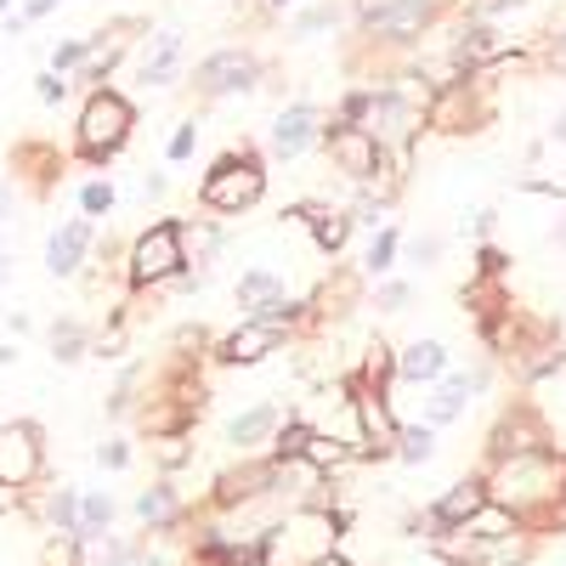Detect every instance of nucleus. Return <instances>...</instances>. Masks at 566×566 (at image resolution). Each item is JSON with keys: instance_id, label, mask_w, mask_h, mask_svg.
I'll return each mask as SVG.
<instances>
[{"instance_id": "5", "label": "nucleus", "mask_w": 566, "mask_h": 566, "mask_svg": "<svg viewBox=\"0 0 566 566\" xmlns=\"http://www.w3.org/2000/svg\"><path fill=\"white\" fill-rule=\"evenodd\" d=\"M335 527L340 522L328 510H295V515H283V527L266 533L261 560H272V566H312L317 555L335 549Z\"/></svg>"}, {"instance_id": "3", "label": "nucleus", "mask_w": 566, "mask_h": 566, "mask_svg": "<svg viewBox=\"0 0 566 566\" xmlns=\"http://www.w3.org/2000/svg\"><path fill=\"white\" fill-rule=\"evenodd\" d=\"M130 130H136L130 97H119V91H108V85H91L85 108H80V125H74V154L91 159V165H103L130 142Z\"/></svg>"}, {"instance_id": "18", "label": "nucleus", "mask_w": 566, "mask_h": 566, "mask_svg": "<svg viewBox=\"0 0 566 566\" xmlns=\"http://www.w3.org/2000/svg\"><path fill=\"white\" fill-rule=\"evenodd\" d=\"M482 504H488V488H482V482H459V488H448V493L431 504V515H424V522L442 527V533H459Z\"/></svg>"}, {"instance_id": "39", "label": "nucleus", "mask_w": 566, "mask_h": 566, "mask_svg": "<svg viewBox=\"0 0 566 566\" xmlns=\"http://www.w3.org/2000/svg\"><path fill=\"white\" fill-rule=\"evenodd\" d=\"M80 57H85V34L57 45V52H52V69H57V74H74V69H80Z\"/></svg>"}, {"instance_id": "45", "label": "nucleus", "mask_w": 566, "mask_h": 566, "mask_svg": "<svg viewBox=\"0 0 566 566\" xmlns=\"http://www.w3.org/2000/svg\"><path fill=\"white\" fill-rule=\"evenodd\" d=\"M125 459H130V448H125V442H108V448H103V464H108V470H119Z\"/></svg>"}, {"instance_id": "6", "label": "nucleus", "mask_w": 566, "mask_h": 566, "mask_svg": "<svg viewBox=\"0 0 566 566\" xmlns=\"http://www.w3.org/2000/svg\"><path fill=\"white\" fill-rule=\"evenodd\" d=\"M187 272V255H181V221H154L136 232L130 244V261H125V277L136 290H159V283H176Z\"/></svg>"}, {"instance_id": "46", "label": "nucleus", "mask_w": 566, "mask_h": 566, "mask_svg": "<svg viewBox=\"0 0 566 566\" xmlns=\"http://www.w3.org/2000/svg\"><path fill=\"white\" fill-rule=\"evenodd\" d=\"M142 199H165V176H148V181H142Z\"/></svg>"}, {"instance_id": "52", "label": "nucleus", "mask_w": 566, "mask_h": 566, "mask_svg": "<svg viewBox=\"0 0 566 566\" xmlns=\"http://www.w3.org/2000/svg\"><path fill=\"white\" fill-rule=\"evenodd\" d=\"M0 283H7V255H0Z\"/></svg>"}, {"instance_id": "30", "label": "nucleus", "mask_w": 566, "mask_h": 566, "mask_svg": "<svg viewBox=\"0 0 566 566\" xmlns=\"http://www.w3.org/2000/svg\"><path fill=\"white\" fill-rule=\"evenodd\" d=\"M136 515H142L148 527L176 522V493H170V488H148V493H136Z\"/></svg>"}, {"instance_id": "1", "label": "nucleus", "mask_w": 566, "mask_h": 566, "mask_svg": "<svg viewBox=\"0 0 566 566\" xmlns=\"http://www.w3.org/2000/svg\"><path fill=\"white\" fill-rule=\"evenodd\" d=\"M560 482H566V470H560L549 453L527 448V453H504V459H499L493 482H488V499L504 504L510 515H538V510H549V504L566 493Z\"/></svg>"}, {"instance_id": "50", "label": "nucleus", "mask_w": 566, "mask_h": 566, "mask_svg": "<svg viewBox=\"0 0 566 566\" xmlns=\"http://www.w3.org/2000/svg\"><path fill=\"white\" fill-rule=\"evenodd\" d=\"M555 244H560V250H566V221H560V227H555Z\"/></svg>"}, {"instance_id": "51", "label": "nucleus", "mask_w": 566, "mask_h": 566, "mask_svg": "<svg viewBox=\"0 0 566 566\" xmlns=\"http://www.w3.org/2000/svg\"><path fill=\"white\" fill-rule=\"evenodd\" d=\"M266 7H295V0H266Z\"/></svg>"}, {"instance_id": "23", "label": "nucleus", "mask_w": 566, "mask_h": 566, "mask_svg": "<svg viewBox=\"0 0 566 566\" xmlns=\"http://www.w3.org/2000/svg\"><path fill=\"white\" fill-rule=\"evenodd\" d=\"M277 301H283V277H277V272L255 266V272H244V277H239V306H250V317L272 312Z\"/></svg>"}, {"instance_id": "34", "label": "nucleus", "mask_w": 566, "mask_h": 566, "mask_svg": "<svg viewBox=\"0 0 566 566\" xmlns=\"http://www.w3.org/2000/svg\"><path fill=\"white\" fill-rule=\"evenodd\" d=\"M154 459H159L165 470H176V464L193 459V442H187L181 431H159V437H154Z\"/></svg>"}, {"instance_id": "16", "label": "nucleus", "mask_w": 566, "mask_h": 566, "mask_svg": "<svg viewBox=\"0 0 566 566\" xmlns=\"http://www.w3.org/2000/svg\"><path fill=\"white\" fill-rule=\"evenodd\" d=\"M277 340H283V328L272 323V317H244L232 335L221 340V363H232V368H250V363H261L266 352H277Z\"/></svg>"}, {"instance_id": "49", "label": "nucleus", "mask_w": 566, "mask_h": 566, "mask_svg": "<svg viewBox=\"0 0 566 566\" xmlns=\"http://www.w3.org/2000/svg\"><path fill=\"white\" fill-rule=\"evenodd\" d=\"M555 142H560V148H566V114L555 119Z\"/></svg>"}, {"instance_id": "32", "label": "nucleus", "mask_w": 566, "mask_h": 566, "mask_svg": "<svg viewBox=\"0 0 566 566\" xmlns=\"http://www.w3.org/2000/svg\"><path fill=\"white\" fill-rule=\"evenodd\" d=\"M431 448H437L431 424H402V431H397V453H402L408 464H424V459H431Z\"/></svg>"}, {"instance_id": "11", "label": "nucleus", "mask_w": 566, "mask_h": 566, "mask_svg": "<svg viewBox=\"0 0 566 566\" xmlns=\"http://www.w3.org/2000/svg\"><path fill=\"white\" fill-rule=\"evenodd\" d=\"M136 29H142V23L119 18V23H108V29H97V34H85V57H80L74 80H85V85H103V80H108V74L119 69V57L130 52Z\"/></svg>"}, {"instance_id": "10", "label": "nucleus", "mask_w": 566, "mask_h": 566, "mask_svg": "<svg viewBox=\"0 0 566 566\" xmlns=\"http://www.w3.org/2000/svg\"><path fill=\"white\" fill-rule=\"evenodd\" d=\"M510 52H515V40H510L493 18L464 23V29L453 34V45H448V57H453V69H459V74H470V69H488V63H504Z\"/></svg>"}, {"instance_id": "19", "label": "nucleus", "mask_w": 566, "mask_h": 566, "mask_svg": "<svg viewBox=\"0 0 566 566\" xmlns=\"http://www.w3.org/2000/svg\"><path fill=\"white\" fill-rule=\"evenodd\" d=\"M442 368H448V346L442 340H413V346L397 352V380H408V386L442 380Z\"/></svg>"}, {"instance_id": "17", "label": "nucleus", "mask_w": 566, "mask_h": 566, "mask_svg": "<svg viewBox=\"0 0 566 566\" xmlns=\"http://www.w3.org/2000/svg\"><path fill=\"white\" fill-rule=\"evenodd\" d=\"M295 216L306 221L312 244H317L323 255H340V250H346V239H352V210H340V205H301Z\"/></svg>"}, {"instance_id": "21", "label": "nucleus", "mask_w": 566, "mask_h": 566, "mask_svg": "<svg viewBox=\"0 0 566 566\" xmlns=\"http://www.w3.org/2000/svg\"><path fill=\"white\" fill-rule=\"evenodd\" d=\"M482 386H488V374H482V368H476V374H453V380H448V386L431 397V424H448V419H459V413H464V402L476 397Z\"/></svg>"}, {"instance_id": "27", "label": "nucleus", "mask_w": 566, "mask_h": 566, "mask_svg": "<svg viewBox=\"0 0 566 566\" xmlns=\"http://www.w3.org/2000/svg\"><path fill=\"white\" fill-rule=\"evenodd\" d=\"M397 227H380V232H374V244H368V255H363V272L368 277H386L391 266H397Z\"/></svg>"}, {"instance_id": "43", "label": "nucleus", "mask_w": 566, "mask_h": 566, "mask_svg": "<svg viewBox=\"0 0 566 566\" xmlns=\"http://www.w3.org/2000/svg\"><path fill=\"white\" fill-rule=\"evenodd\" d=\"M57 7H63V0H29V7H23V18H18V23H40V18H52Z\"/></svg>"}, {"instance_id": "13", "label": "nucleus", "mask_w": 566, "mask_h": 566, "mask_svg": "<svg viewBox=\"0 0 566 566\" xmlns=\"http://www.w3.org/2000/svg\"><path fill=\"white\" fill-rule=\"evenodd\" d=\"M91 244H97V221H91V216L63 221L52 239H45V272H52V277H80L85 261H91Z\"/></svg>"}, {"instance_id": "4", "label": "nucleus", "mask_w": 566, "mask_h": 566, "mask_svg": "<svg viewBox=\"0 0 566 566\" xmlns=\"http://www.w3.org/2000/svg\"><path fill=\"white\" fill-rule=\"evenodd\" d=\"M261 199H266V165H261L250 148L221 154V159L205 170V181H199V205H205L210 216H244V210H255Z\"/></svg>"}, {"instance_id": "41", "label": "nucleus", "mask_w": 566, "mask_h": 566, "mask_svg": "<svg viewBox=\"0 0 566 566\" xmlns=\"http://www.w3.org/2000/svg\"><path fill=\"white\" fill-rule=\"evenodd\" d=\"M374 301H380V312H402V301H408V283H386V290L374 295Z\"/></svg>"}, {"instance_id": "42", "label": "nucleus", "mask_w": 566, "mask_h": 566, "mask_svg": "<svg viewBox=\"0 0 566 566\" xmlns=\"http://www.w3.org/2000/svg\"><path fill=\"white\" fill-rule=\"evenodd\" d=\"M108 566H148V555L130 549V544H114V549H108Z\"/></svg>"}, {"instance_id": "22", "label": "nucleus", "mask_w": 566, "mask_h": 566, "mask_svg": "<svg viewBox=\"0 0 566 566\" xmlns=\"http://www.w3.org/2000/svg\"><path fill=\"white\" fill-rule=\"evenodd\" d=\"M352 408H357V419H363V431L374 437V453H386V442H397V431H402V424L386 413V397H380V391H357Z\"/></svg>"}, {"instance_id": "36", "label": "nucleus", "mask_w": 566, "mask_h": 566, "mask_svg": "<svg viewBox=\"0 0 566 566\" xmlns=\"http://www.w3.org/2000/svg\"><path fill=\"white\" fill-rule=\"evenodd\" d=\"M40 566H80V533H57L52 544H45Z\"/></svg>"}, {"instance_id": "44", "label": "nucleus", "mask_w": 566, "mask_h": 566, "mask_svg": "<svg viewBox=\"0 0 566 566\" xmlns=\"http://www.w3.org/2000/svg\"><path fill=\"white\" fill-rule=\"evenodd\" d=\"M544 63H549L555 74H566V34H555V40H549V52H544Z\"/></svg>"}, {"instance_id": "14", "label": "nucleus", "mask_w": 566, "mask_h": 566, "mask_svg": "<svg viewBox=\"0 0 566 566\" xmlns=\"http://www.w3.org/2000/svg\"><path fill=\"white\" fill-rule=\"evenodd\" d=\"M181 52H187V40H181L176 23L154 29L148 40H142V52H136L142 85H176V80H181Z\"/></svg>"}, {"instance_id": "12", "label": "nucleus", "mask_w": 566, "mask_h": 566, "mask_svg": "<svg viewBox=\"0 0 566 566\" xmlns=\"http://www.w3.org/2000/svg\"><path fill=\"white\" fill-rule=\"evenodd\" d=\"M40 476V431L29 419L0 424V488H29Z\"/></svg>"}, {"instance_id": "29", "label": "nucleus", "mask_w": 566, "mask_h": 566, "mask_svg": "<svg viewBox=\"0 0 566 566\" xmlns=\"http://www.w3.org/2000/svg\"><path fill=\"white\" fill-rule=\"evenodd\" d=\"M272 442H277V448H272L277 464H301V453H306V442H312V424H306V419H290Z\"/></svg>"}, {"instance_id": "31", "label": "nucleus", "mask_w": 566, "mask_h": 566, "mask_svg": "<svg viewBox=\"0 0 566 566\" xmlns=\"http://www.w3.org/2000/svg\"><path fill=\"white\" fill-rule=\"evenodd\" d=\"M340 23V7H335V0H317V7H306L301 18H295V40H312V34H323V29H335Z\"/></svg>"}, {"instance_id": "40", "label": "nucleus", "mask_w": 566, "mask_h": 566, "mask_svg": "<svg viewBox=\"0 0 566 566\" xmlns=\"http://www.w3.org/2000/svg\"><path fill=\"white\" fill-rule=\"evenodd\" d=\"M437 255H442V239H431V232H424V239H413V261H419V266H437Z\"/></svg>"}, {"instance_id": "28", "label": "nucleus", "mask_w": 566, "mask_h": 566, "mask_svg": "<svg viewBox=\"0 0 566 566\" xmlns=\"http://www.w3.org/2000/svg\"><path fill=\"white\" fill-rule=\"evenodd\" d=\"M357 448H346V442H335V437H323V431H312V442H306V453H301V464H312V470H335V464H346Z\"/></svg>"}, {"instance_id": "9", "label": "nucleus", "mask_w": 566, "mask_h": 566, "mask_svg": "<svg viewBox=\"0 0 566 566\" xmlns=\"http://www.w3.org/2000/svg\"><path fill=\"white\" fill-rule=\"evenodd\" d=\"M255 80H261V63H255V52H244V45H221V52H210V57L193 69V91H199L205 103L255 91Z\"/></svg>"}, {"instance_id": "38", "label": "nucleus", "mask_w": 566, "mask_h": 566, "mask_svg": "<svg viewBox=\"0 0 566 566\" xmlns=\"http://www.w3.org/2000/svg\"><path fill=\"white\" fill-rule=\"evenodd\" d=\"M193 148H199V125H193V119H181L165 154H170V165H181V159H193Z\"/></svg>"}, {"instance_id": "8", "label": "nucleus", "mask_w": 566, "mask_h": 566, "mask_svg": "<svg viewBox=\"0 0 566 566\" xmlns=\"http://www.w3.org/2000/svg\"><path fill=\"white\" fill-rule=\"evenodd\" d=\"M323 148H328V165H335L346 181L374 187V181H380V170H386V148H380V142H374L363 125H352V119L323 125Z\"/></svg>"}, {"instance_id": "48", "label": "nucleus", "mask_w": 566, "mask_h": 566, "mask_svg": "<svg viewBox=\"0 0 566 566\" xmlns=\"http://www.w3.org/2000/svg\"><path fill=\"white\" fill-rule=\"evenodd\" d=\"M312 566H352V560H346V555H335V549H328V555H317Z\"/></svg>"}, {"instance_id": "25", "label": "nucleus", "mask_w": 566, "mask_h": 566, "mask_svg": "<svg viewBox=\"0 0 566 566\" xmlns=\"http://www.w3.org/2000/svg\"><path fill=\"white\" fill-rule=\"evenodd\" d=\"M85 352H91V328H85L80 317L52 323V357H57V363H80Z\"/></svg>"}, {"instance_id": "33", "label": "nucleus", "mask_w": 566, "mask_h": 566, "mask_svg": "<svg viewBox=\"0 0 566 566\" xmlns=\"http://www.w3.org/2000/svg\"><path fill=\"white\" fill-rule=\"evenodd\" d=\"M69 91H74V74H57V69H45V74H34V97H40L45 108H57V103H69Z\"/></svg>"}, {"instance_id": "20", "label": "nucleus", "mask_w": 566, "mask_h": 566, "mask_svg": "<svg viewBox=\"0 0 566 566\" xmlns=\"http://www.w3.org/2000/svg\"><path fill=\"white\" fill-rule=\"evenodd\" d=\"M277 419H283V408H277V402H255L250 413H239V419L227 424V442L239 448V453H244V448H261V442H272V437H277Z\"/></svg>"}, {"instance_id": "24", "label": "nucleus", "mask_w": 566, "mask_h": 566, "mask_svg": "<svg viewBox=\"0 0 566 566\" xmlns=\"http://www.w3.org/2000/svg\"><path fill=\"white\" fill-rule=\"evenodd\" d=\"M181 255L187 266H210L221 255V232L210 221H181Z\"/></svg>"}, {"instance_id": "26", "label": "nucleus", "mask_w": 566, "mask_h": 566, "mask_svg": "<svg viewBox=\"0 0 566 566\" xmlns=\"http://www.w3.org/2000/svg\"><path fill=\"white\" fill-rule=\"evenodd\" d=\"M108 522H114V499H108V493H85V499H80V527H74L80 544H85V538H103Z\"/></svg>"}, {"instance_id": "53", "label": "nucleus", "mask_w": 566, "mask_h": 566, "mask_svg": "<svg viewBox=\"0 0 566 566\" xmlns=\"http://www.w3.org/2000/svg\"><path fill=\"white\" fill-rule=\"evenodd\" d=\"M0 23H7V0H0Z\"/></svg>"}, {"instance_id": "35", "label": "nucleus", "mask_w": 566, "mask_h": 566, "mask_svg": "<svg viewBox=\"0 0 566 566\" xmlns=\"http://www.w3.org/2000/svg\"><path fill=\"white\" fill-rule=\"evenodd\" d=\"M80 210H85L91 221H103V216L114 210V187H108V181H85V187H80Z\"/></svg>"}, {"instance_id": "7", "label": "nucleus", "mask_w": 566, "mask_h": 566, "mask_svg": "<svg viewBox=\"0 0 566 566\" xmlns=\"http://www.w3.org/2000/svg\"><path fill=\"white\" fill-rule=\"evenodd\" d=\"M448 0H357V34L368 40H413L442 18Z\"/></svg>"}, {"instance_id": "37", "label": "nucleus", "mask_w": 566, "mask_h": 566, "mask_svg": "<svg viewBox=\"0 0 566 566\" xmlns=\"http://www.w3.org/2000/svg\"><path fill=\"white\" fill-rule=\"evenodd\" d=\"M52 527H57V533H74V527H80V493L63 488V493L52 499Z\"/></svg>"}, {"instance_id": "15", "label": "nucleus", "mask_w": 566, "mask_h": 566, "mask_svg": "<svg viewBox=\"0 0 566 566\" xmlns=\"http://www.w3.org/2000/svg\"><path fill=\"white\" fill-rule=\"evenodd\" d=\"M317 136H323V114L312 103H290V108L272 119V154L277 159H301Z\"/></svg>"}, {"instance_id": "47", "label": "nucleus", "mask_w": 566, "mask_h": 566, "mask_svg": "<svg viewBox=\"0 0 566 566\" xmlns=\"http://www.w3.org/2000/svg\"><path fill=\"white\" fill-rule=\"evenodd\" d=\"M7 216H12V187L0 181V221H7Z\"/></svg>"}, {"instance_id": "2", "label": "nucleus", "mask_w": 566, "mask_h": 566, "mask_svg": "<svg viewBox=\"0 0 566 566\" xmlns=\"http://www.w3.org/2000/svg\"><path fill=\"white\" fill-rule=\"evenodd\" d=\"M340 119L363 125L386 154H402L408 142L419 136V125H424V103H413L408 91H352Z\"/></svg>"}]
</instances>
